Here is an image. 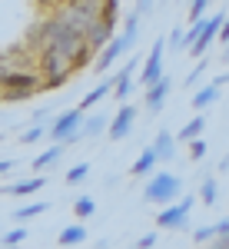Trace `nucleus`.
Returning <instances> with one entry per match:
<instances>
[{
	"label": "nucleus",
	"instance_id": "obj_6",
	"mask_svg": "<svg viewBox=\"0 0 229 249\" xmlns=\"http://www.w3.org/2000/svg\"><path fill=\"white\" fill-rule=\"evenodd\" d=\"M80 126H83V110L73 107V110H67V113H60L53 123H50V136H53V143H80L83 133H80Z\"/></svg>",
	"mask_w": 229,
	"mask_h": 249
},
{
	"label": "nucleus",
	"instance_id": "obj_26",
	"mask_svg": "<svg viewBox=\"0 0 229 249\" xmlns=\"http://www.w3.org/2000/svg\"><path fill=\"white\" fill-rule=\"evenodd\" d=\"M87 176H90V163H76V166H70V170H67V183H70V186H76V183H83Z\"/></svg>",
	"mask_w": 229,
	"mask_h": 249
},
{
	"label": "nucleus",
	"instance_id": "obj_8",
	"mask_svg": "<svg viewBox=\"0 0 229 249\" xmlns=\"http://www.w3.org/2000/svg\"><path fill=\"white\" fill-rule=\"evenodd\" d=\"M223 20H226L223 10L212 14V17H203V34L196 37V43H193L186 53H193V57H206V50L212 47V40H219V27H223Z\"/></svg>",
	"mask_w": 229,
	"mask_h": 249
},
{
	"label": "nucleus",
	"instance_id": "obj_2",
	"mask_svg": "<svg viewBox=\"0 0 229 249\" xmlns=\"http://www.w3.org/2000/svg\"><path fill=\"white\" fill-rule=\"evenodd\" d=\"M40 73H43V87L53 90L60 83H67L73 73H80V67H76V60L70 57V53H63L60 47H47V50H40Z\"/></svg>",
	"mask_w": 229,
	"mask_h": 249
},
{
	"label": "nucleus",
	"instance_id": "obj_16",
	"mask_svg": "<svg viewBox=\"0 0 229 249\" xmlns=\"http://www.w3.org/2000/svg\"><path fill=\"white\" fill-rule=\"evenodd\" d=\"M110 93H113V77H103V80H100V83L93 87V90H90V93H87L83 100H80V110L87 113L90 107H96V103H100L103 96H110Z\"/></svg>",
	"mask_w": 229,
	"mask_h": 249
},
{
	"label": "nucleus",
	"instance_id": "obj_18",
	"mask_svg": "<svg viewBox=\"0 0 229 249\" xmlns=\"http://www.w3.org/2000/svg\"><path fill=\"white\" fill-rule=\"evenodd\" d=\"M156 163H159V156H156V150H153V146H146V150L140 153V160H136L133 166H130V173H133V176H153V170H156Z\"/></svg>",
	"mask_w": 229,
	"mask_h": 249
},
{
	"label": "nucleus",
	"instance_id": "obj_30",
	"mask_svg": "<svg viewBox=\"0 0 229 249\" xmlns=\"http://www.w3.org/2000/svg\"><path fill=\"white\" fill-rule=\"evenodd\" d=\"M203 156H206V143H203L199 136H196V140H190V160H193V163H199Z\"/></svg>",
	"mask_w": 229,
	"mask_h": 249
},
{
	"label": "nucleus",
	"instance_id": "obj_25",
	"mask_svg": "<svg viewBox=\"0 0 229 249\" xmlns=\"http://www.w3.org/2000/svg\"><path fill=\"white\" fill-rule=\"evenodd\" d=\"M210 10V0H190V14H186V23H196V20L206 17Z\"/></svg>",
	"mask_w": 229,
	"mask_h": 249
},
{
	"label": "nucleus",
	"instance_id": "obj_20",
	"mask_svg": "<svg viewBox=\"0 0 229 249\" xmlns=\"http://www.w3.org/2000/svg\"><path fill=\"white\" fill-rule=\"evenodd\" d=\"M203 130H206V120H203V113H196L190 123H186V126L176 133V140H186V143H190V140H196V136L203 133Z\"/></svg>",
	"mask_w": 229,
	"mask_h": 249
},
{
	"label": "nucleus",
	"instance_id": "obj_14",
	"mask_svg": "<svg viewBox=\"0 0 229 249\" xmlns=\"http://www.w3.org/2000/svg\"><path fill=\"white\" fill-rule=\"evenodd\" d=\"M63 150H67V143H53V146H50V150H43L37 160H30V170L43 173V170H50V166H57V160L63 156Z\"/></svg>",
	"mask_w": 229,
	"mask_h": 249
},
{
	"label": "nucleus",
	"instance_id": "obj_7",
	"mask_svg": "<svg viewBox=\"0 0 229 249\" xmlns=\"http://www.w3.org/2000/svg\"><path fill=\"white\" fill-rule=\"evenodd\" d=\"M136 116H140V107H133L130 100L120 103L113 120H110V133L106 136H110V140H126V136L133 133V126H136Z\"/></svg>",
	"mask_w": 229,
	"mask_h": 249
},
{
	"label": "nucleus",
	"instance_id": "obj_37",
	"mask_svg": "<svg viewBox=\"0 0 229 249\" xmlns=\"http://www.w3.org/2000/svg\"><path fill=\"white\" fill-rule=\"evenodd\" d=\"M223 246H229V236H226V243H223Z\"/></svg>",
	"mask_w": 229,
	"mask_h": 249
},
{
	"label": "nucleus",
	"instance_id": "obj_15",
	"mask_svg": "<svg viewBox=\"0 0 229 249\" xmlns=\"http://www.w3.org/2000/svg\"><path fill=\"white\" fill-rule=\"evenodd\" d=\"M40 186H47V179H43V173L37 176H30V179H20L14 186H0V193H10V196H34Z\"/></svg>",
	"mask_w": 229,
	"mask_h": 249
},
{
	"label": "nucleus",
	"instance_id": "obj_24",
	"mask_svg": "<svg viewBox=\"0 0 229 249\" xmlns=\"http://www.w3.org/2000/svg\"><path fill=\"white\" fill-rule=\"evenodd\" d=\"M212 236H219V223H212V226H199V230L193 232V243L203 246V243H212Z\"/></svg>",
	"mask_w": 229,
	"mask_h": 249
},
{
	"label": "nucleus",
	"instance_id": "obj_1",
	"mask_svg": "<svg viewBox=\"0 0 229 249\" xmlns=\"http://www.w3.org/2000/svg\"><path fill=\"white\" fill-rule=\"evenodd\" d=\"M140 17H143V14H140L136 7H133V14H126V20H123V30H120V34H116V37L110 40L103 50H100V57L93 60V70H96V73H106V70H110V67H113V63L123 57L126 50H133L136 34H140Z\"/></svg>",
	"mask_w": 229,
	"mask_h": 249
},
{
	"label": "nucleus",
	"instance_id": "obj_32",
	"mask_svg": "<svg viewBox=\"0 0 229 249\" xmlns=\"http://www.w3.org/2000/svg\"><path fill=\"white\" fill-rule=\"evenodd\" d=\"M156 239H159L156 232H146L143 239H136V249H153V246H156Z\"/></svg>",
	"mask_w": 229,
	"mask_h": 249
},
{
	"label": "nucleus",
	"instance_id": "obj_21",
	"mask_svg": "<svg viewBox=\"0 0 229 249\" xmlns=\"http://www.w3.org/2000/svg\"><path fill=\"white\" fill-rule=\"evenodd\" d=\"M199 199H203L206 206H216V199H219V183H216V176H206V179L199 183Z\"/></svg>",
	"mask_w": 229,
	"mask_h": 249
},
{
	"label": "nucleus",
	"instance_id": "obj_22",
	"mask_svg": "<svg viewBox=\"0 0 229 249\" xmlns=\"http://www.w3.org/2000/svg\"><path fill=\"white\" fill-rule=\"evenodd\" d=\"M93 213H96L93 196H76V199H73V216H76V219H90Z\"/></svg>",
	"mask_w": 229,
	"mask_h": 249
},
{
	"label": "nucleus",
	"instance_id": "obj_31",
	"mask_svg": "<svg viewBox=\"0 0 229 249\" xmlns=\"http://www.w3.org/2000/svg\"><path fill=\"white\" fill-rule=\"evenodd\" d=\"M170 47H173V50H186V34H183L179 27H173V30H170Z\"/></svg>",
	"mask_w": 229,
	"mask_h": 249
},
{
	"label": "nucleus",
	"instance_id": "obj_13",
	"mask_svg": "<svg viewBox=\"0 0 229 249\" xmlns=\"http://www.w3.org/2000/svg\"><path fill=\"white\" fill-rule=\"evenodd\" d=\"M153 150L159 156V163H170L173 156H176V136H173L170 130H159L156 140H153Z\"/></svg>",
	"mask_w": 229,
	"mask_h": 249
},
{
	"label": "nucleus",
	"instance_id": "obj_5",
	"mask_svg": "<svg viewBox=\"0 0 229 249\" xmlns=\"http://www.w3.org/2000/svg\"><path fill=\"white\" fill-rule=\"evenodd\" d=\"M196 206V196H179L176 203H166L163 213H156V226L159 230H170V232H179L190 226V210Z\"/></svg>",
	"mask_w": 229,
	"mask_h": 249
},
{
	"label": "nucleus",
	"instance_id": "obj_23",
	"mask_svg": "<svg viewBox=\"0 0 229 249\" xmlns=\"http://www.w3.org/2000/svg\"><path fill=\"white\" fill-rule=\"evenodd\" d=\"M40 213H47V203H27V206H20V210L14 213V219H17V223H27V219H37Z\"/></svg>",
	"mask_w": 229,
	"mask_h": 249
},
{
	"label": "nucleus",
	"instance_id": "obj_28",
	"mask_svg": "<svg viewBox=\"0 0 229 249\" xmlns=\"http://www.w3.org/2000/svg\"><path fill=\"white\" fill-rule=\"evenodd\" d=\"M43 136H50V130H43L40 123H34L27 133H20V143H23V146H30V143H37V140H43Z\"/></svg>",
	"mask_w": 229,
	"mask_h": 249
},
{
	"label": "nucleus",
	"instance_id": "obj_11",
	"mask_svg": "<svg viewBox=\"0 0 229 249\" xmlns=\"http://www.w3.org/2000/svg\"><path fill=\"white\" fill-rule=\"evenodd\" d=\"M229 83V73H219V77L212 80V83H206V87H196V93H193V113H203L206 107H212L216 100H219V90Z\"/></svg>",
	"mask_w": 229,
	"mask_h": 249
},
{
	"label": "nucleus",
	"instance_id": "obj_34",
	"mask_svg": "<svg viewBox=\"0 0 229 249\" xmlns=\"http://www.w3.org/2000/svg\"><path fill=\"white\" fill-rule=\"evenodd\" d=\"M219 43H223V47L229 43V14H226V20H223V27H219Z\"/></svg>",
	"mask_w": 229,
	"mask_h": 249
},
{
	"label": "nucleus",
	"instance_id": "obj_9",
	"mask_svg": "<svg viewBox=\"0 0 229 249\" xmlns=\"http://www.w3.org/2000/svg\"><path fill=\"white\" fill-rule=\"evenodd\" d=\"M163 50H166V37H156L146 53V63H143V73H140V87H150L163 77Z\"/></svg>",
	"mask_w": 229,
	"mask_h": 249
},
{
	"label": "nucleus",
	"instance_id": "obj_27",
	"mask_svg": "<svg viewBox=\"0 0 229 249\" xmlns=\"http://www.w3.org/2000/svg\"><path fill=\"white\" fill-rule=\"evenodd\" d=\"M203 73H206V60L199 57V63H196V70H193L190 77L183 80V87H186V90H196V87H199V83H203Z\"/></svg>",
	"mask_w": 229,
	"mask_h": 249
},
{
	"label": "nucleus",
	"instance_id": "obj_29",
	"mask_svg": "<svg viewBox=\"0 0 229 249\" xmlns=\"http://www.w3.org/2000/svg\"><path fill=\"white\" fill-rule=\"evenodd\" d=\"M23 239H27V230L17 226V230H10V232H3V236H0V246H20Z\"/></svg>",
	"mask_w": 229,
	"mask_h": 249
},
{
	"label": "nucleus",
	"instance_id": "obj_4",
	"mask_svg": "<svg viewBox=\"0 0 229 249\" xmlns=\"http://www.w3.org/2000/svg\"><path fill=\"white\" fill-rule=\"evenodd\" d=\"M183 196V179L173 176V173H153L146 190H143V199L153 203V206H166V203H176Z\"/></svg>",
	"mask_w": 229,
	"mask_h": 249
},
{
	"label": "nucleus",
	"instance_id": "obj_17",
	"mask_svg": "<svg viewBox=\"0 0 229 249\" xmlns=\"http://www.w3.org/2000/svg\"><path fill=\"white\" fill-rule=\"evenodd\" d=\"M110 120H113L110 113H93V116H83V126H80L83 140H87V136L93 140V136H100L103 130H110Z\"/></svg>",
	"mask_w": 229,
	"mask_h": 249
},
{
	"label": "nucleus",
	"instance_id": "obj_12",
	"mask_svg": "<svg viewBox=\"0 0 229 249\" xmlns=\"http://www.w3.org/2000/svg\"><path fill=\"white\" fill-rule=\"evenodd\" d=\"M136 67H140V57H130L126 63H123V67H120V70H116V77H113V96L120 100V103H126V100H130Z\"/></svg>",
	"mask_w": 229,
	"mask_h": 249
},
{
	"label": "nucleus",
	"instance_id": "obj_33",
	"mask_svg": "<svg viewBox=\"0 0 229 249\" xmlns=\"http://www.w3.org/2000/svg\"><path fill=\"white\" fill-rule=\"evenodd\" d=\"M153 7H156V0H136V10H140L143 17H150V14H153Z\"/></svg>",
	"mask_w": 229,
	"mask_h": 249
},
{
	"label": "nucleus",
	"instance_id": "obj_36",
	"mask_svg": "<svg viewBox=\"0 0 229 249\" xmlns=\"http://www.w3.org/2000/svg\"><path fill=\"white\" fill-rule=\"evenodd\" d=\"M223 60H226V63H229V43H226V50H223Z\"/></svg>",
	"mask_w": 229,
	"mask_h": 249
},
{
	"label": "nucleus",
	"instance_id": "obj_10",
	"mask_svg": "<svg viewBox=\"0 0 229 249\" xmlns=\"http://www.w3.org/2000/svg\"><path fill=\"white\" fill-rule=\"evenodd\" d=\"M173 93V80L163 73V77L150 83V87H143V107H146V113H159L163 107H166V100Z\"/></svg>",
	"mask_w": 229,
	"mask_h": 249
},
{
	"label": "nucleus",
	"instance_id": "obj_3",
	"mask_svg": "<svg viewBox=\"0 0 229 249\" xmlns=\"http://www.w3.org/2000/svg\"><path fill=\"white\" fill-rule=\"evenodd\" d=\"M47 90L34 70H14L0 80V103H17V100H30L34 93Z\"/></svg>",
	"mask_w": 229,
	"mask_h": 249
},
{
	"label": "nucleus",
	"instance_id": "obj_35",
	"mask_svg": "<svg viewBox=\"0 0 229 249\" xmlns=\"http://www.w3.org/2000/svg\"><path fill=\"white\" fill-rule=\"evenodd\" d=\"M14 166H17L14 160H0V176H3V173H14Z\"/></svg>",
	"mask_w": 229,
	"mask_h": 249
},
{
	"label": "nucleus",
	"instance_id": "obj_19",
	"mask_svg": "<svg viewBox=\"0 0 229 249\" xmlns=\"http://www.w3.org/2000/svg\"><path fill=\"white\" fill-rule=\"evenodd\" d=\"M83 239H87V230H83L80 223H73V226H63V232H60L57 243L60 246H80Z\"/></svg>",
	"mask_w": 229,
	"mask_h": 249
}]
</instances>
